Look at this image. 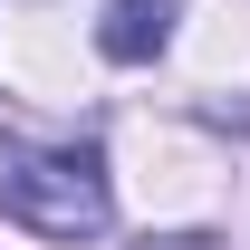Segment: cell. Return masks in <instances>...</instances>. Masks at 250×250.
Returning a JSON list of instances; mask_svg holds the SVG:
<instances>
[{"instance_id":"1","label":"cell","mask_w":250,"mask_h":250,"mask_svg":"<svg viewBox=\"0 0 250 250\" xmlns=\"http://www.w3.org/2000/svg\"><path fill=\"white\" fill-rule=\"evenodd\" d=\"M0 212L39 241H96L116 221V173L96 145H48V135H0Z\"/></svg>"},{"instance_id":"2","label":"cell","mask_w":250,"mask_h":250,"mask_svg":"<svg viewBox=\"0 0 250 250\" xmlns=\"http://www.w3.org/2000/svg\"><path fill=\"white\" fill-rule=\"evenodd\" d=\"M183 29V0H106V20H96V58L106 67H154Z\"/></svg>"},{"instance_id":"3","label":"cell","mask_w":250,"mask_h":250,"mask_svg":"<svg viewBox=\"0 0 250 250\" xmlns=\"http://www.w3.org/2000/svg\"><path fill=\"white\" fill-rule=\"evenodd\" d=\"M135 250H221V231H145Z\"/></svg>"}]
</instances>
